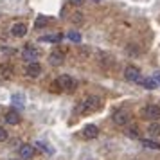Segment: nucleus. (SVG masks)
<instances>
[{"label":"nucleus","instance_id":"nucleus-22","mask_svg":"<svg viewBox=\"0 0 160 160\" xmlns=\"http://www.w3.org/2000/svg\"><path fill=\"white\" fill-rule=\"evenodd\" d=\"M8 137H9L8 130H6V128H2V126H0V142H4V140H8Z\"/></svg>","mask_w":160,"mask_h":160},{"label":"nucleus","instance_id":"nucleus-1","mask_svg":"<svg viewBox=\"0 0 160 160\" xmlns=\"http://www.w3.org/2000/svg\"><path fill=\"white\" fill-rule=\"evenodd\" d=\"M101 106H102L101 97H97V95H88L83 102H79V106L76 108V112H78V113H90V112H97Z\"/></svg>","mask_w":160,"mask_h":160},{"label":"nucleus","instance_id":"nucleus-17","mask_svg":"<svg viewBox=\"0 0 160 160\" xmlns=\"http://www.w3.org/2000/svg\"><path fill=\"white\" fill-rule=\"evenodd\" d=\"M142 146L144 148H149V149H160V142H155L151 138H144L142 140Z\"/></svg>","mask_w":160,"mask_h":160},{"label":"nucleus","instance_id":"nucleus-27","mask_svg":"<svg viewBox=\"0 0 160 160\" xmlns=\"http://www.w3.org/2000/svg\"><path fill=\"white\" fill-rule=\"evenodd\" d=\"M13 160H15V158H13Z\"/></svg>","mask_w":160,"mask_h":160},{"label":"nucleus","instance_id":"nucleus-12","mask_svg":"<svg viewBox=\"0 0 160 160\" xmlns=\"http://www.w3.org/2000/svg\"><path fill=\"white\" fill-rule=\"evenodd\" d=\"M6 122L11 124V126L20 124V113H18L16 110H9L8 113H6Z\"/></svg>","mask_w":160,"mask_h":160},{"label":"nucleus","instance_id":"nucleus-11","mask_svg":"<svg viewBox=\"0 0 160 160\" xmlns=\"http://www.w3.org/2000/svg\"><path fill=\"white\" fill-rule=\"evenodd\" d=\"M20 157H22L23 160H31L34 157V148L31 144H22L20 146Z\"/></svg>","mask_w":160,"mask_h":160},{"label":"nucleus","instance_id":"nucleus-21","mask_svg":"<svg viewBox=\"0 0 160 160\" xmlns=\"http://www.w3.org/2000/svg\"><path fill=\"white\" fill-rule=\"evenodd\" d=\"M83 20H85V18H83L81 13H74V15H72V22L74 23H83Z\"/></svg>","mask_w":160,"mask_h":160},{"label":"nucleus","instance_id":"nucleus-9","mask_svg":"<svg viewBox=\"0 0 160 160\" xmlns=\"http://www.w3.org/2000/svg\"><path fill=\"white\" fill-rule=\"evenodd\" d=\"M97 135H99V128H97L95 124H88V126L83 128V137L88 138V140H90V138H95Z\"/></svg>","mask_w":160,"mask_h":160},{"label":"nucleus","instance_id":"nucleus-4","mask_svg":"<svg viewBox=\"0 0 160 160\" xmlns=\"http://www.w3.org/2000/svg\"><path fill=\"white\" fill-rule=\"evenodd\" d=\"M56 83H58V87H59V88H63V90H68V92L76 88V81H74L72 78L68 76V74H63V76H59Z\"/></svg>","mask_w":160,"mask_h":160},{"label":"nucleus","instance_id":"nucleus-5","mask_svg":"<svg viewBox=\"0 0 160 160\" xmlns=\"http://www.w3.org/2000/svg\"><path fill=\"white\" fill-rule=\"evenodd\" d=\"M38 56H40V51H38L36 47H32V45H27L25 49L22 51V58L25 59V61H34V59H38Z\"/></svg>","mask_w":160,"mask_h":160},{"label":"nucleus","instance_id":"nucleus-24","mask_svg":"<svg viewBox=\"0 0 160 160\" xmlns=\"http://www.w3.org/2000/svg\"><path fill=\"white\" fill-rule=\"evenodd\" d=\"M126 52H128V54H138V51L135 49V47H128V49H126Z\"/></svg>","mask_w":160,"mask_h":160},{"label":"nucleus","instance_id":"nucleus-8","mask_svg":"<svg viewBox=\"0 0 160 160\" xmlns=\"http://www.w3.org/2000/svg\"><path fill=\"white\" fill-rule=\"evenodd\" d=\"M113 122H115L117 126H126V124L130 122V115H128L124 110L115 112V113H113Z\"/></svg>","mask_w":160,"mask_h":160},{"label":"nucleus","instance_id":"nucleus-2","mask_svg":"<svg viewBox=\"0 0 160 160\" xmlns=\"http://www.w3.org/2000/svg\"><path fill=\"white\" fill-rule=\"evenodd\" d=\"M124 78H126V81H131V83H140V81H142L140 70H138L135 65H128L124 68Z\"/></svg>","mask_w":160,"mask_h":160},{"label":"nucleus","instance_id":"nucleus-14","mask_svg":"<svg viewBox=\"0 0 160 160\" xmlns=\"http://www.w3.org/2000/svg\"><path fill=\"white\" fill-rule=\"evenodd\" d=\"M40 42H51V43H59L61 42V34H47V36H42Z\"/></svg>","mask_w":160,"mask_h":160},{"label":"nucleus","instance_id":"nucleus-23","mask_svg":"<svg viewBox=\"0 0 160 160\" xmlns=\"http://www.w3.org/2000/svg\"><path fill=\"white\" fill-rule=\"evenodd\" d=\"M85 2H87V0H70V4H72V6H76V8H81Z\"/></svg>","mask_w":160,"mask_h":160},{"label":"nucleus","instance_id":"nucleus-20","mask_svg":"<svg viewBox=\"0 0 160 160\" xmlns=\"http://www.w3.org/2000/svg\"><path fill=\"white\" fill-rule=\"evenodd\" d=\"M23 101H25V97H23L22 94H15L13 95V102H15V104H23Z\"/></svg>","mask_w":160,"mask_h":160},{"label":"nucleus","instance_id":"nucleus-15","mask_svg":"<svg viewBox=\"0 0 160 160\" xmlns=\"http://www.w3.org/2000/svg\"><path fill=\"white\" fill-rule=\"evenodd\" d=\"M140 85L144 88H148V90H153V88H157V81L153 79V78H146V79L140 81Z\"/></svg>","mask_w":160,"mask_h":160},{"label":"nucleus","instance_id":"nucleus-13","mask_svg":"<svg viewBox=\"0 0 160 160\" xmlns=\"http://www.w3.org/2000/svg\"><path fill=\"white\" fill-rule=\"evenodd\" d=\"M148 133H149L153 138L160 137V124L158 122H151L149 124V128H148Z\"/></svg>","mask_w":160,"mask_h":160},{"label":"nucleus","instance_id":"nucleus-18","mask_svg":"<svg viewBox=\"0 0 160 160\" xmlns=\"http://www.w3.org/2000/svg\"><path fill=\"white\" fill-rule=\"evenodd\" d=\"M126 135H128L130 138H138V137H140L137 126H131V128H128V130H126Z\"/></svg>","mask_w":160,"mask_h":160},{"label":"nucleus","instance_id":"nucleus-3","mask_svg":"<svg viewBox=\"0 0 160 160\" xmlns=\"http://www.w3.org/2000/svg\"><path fill=\"white\" fill-rule=\"evenodd\" d=\"M142 115L144 119H149V121H158L160 119V106H155V104H149V106H146L142 110Z\"/></svg>","mask_w":160,"mask_h":160},{"label":"nucleus","instance_id":"nucleus-6","mask_svg":"<svg viewBox=\"0 0 160 160\" xmlns=\"http://www.w3.org/2000/svg\"><path fill=\"white\" fill-rule=\"evenodd\" d=\"M25 74L29 76V78H38L40 74H42V65L38 63V61H31L27 68H25Z\"/></svg>","mask_w":160,"mask_h":160},{"label":"nucleus","instance_id":"nucleus-26","mask_svg":"<svg viewBox=\"0 0 160 160\" xmlns=\"http://www.w3.org/2000/svg\"><path fill=\"white\" fill-rule=\"evenodd\" d=\"M94 2H101V0H94Z\"/></svg>","mask_w":160,"mask_h":160},{"label":"nucleus","instance_id":"nucleus-16","mask_svg":"<svg viewBox=\"0 0 160 160\" xmlns=\"http://www.w3.org/2000/svg\"><path fill=\"white\" fill-rule=\"evenodd\" d=\"M49 22H51V18H49V16H38L36 22H34V27H36V29H42V27H45Z\"/></svg>","mask_w":160,"mask_h":160},{"label":"nucleus","instance_id":"nucleus-25","mask_svg":"<svg viewBox=\"0 0 160 160\" xmlns=\"http://www.w3.org/2000/svg\"><path fill=\"white\" fill-rule=\"evenodd\" d=\"M153 79L157 81V85H160V72H155V76H153Z\"/></svg>","mask_w":160,"mask_h":160},{"label":"nucleus","instance_id":"nucleus-19","mask_svg":"<svg viewBox=\"0 0 160 160\" xmlns=\"http://www.w3.org/2000/svg\"><path fill=\"white\" fill-rule=\"evenodd\" d=\"M67 36H68V40H70V42H74V43H79V42H81V34L78 32V31H70Z\"/></svg>","mask_w":160,"mask_h":160},{"label":"nucleus","instance_id":"nucleus-7","mask_svg":"<svg viewBox=\"0 0 160 160\" xmlns=\"http://www.w3.org/2000/svg\"><path fill=\"white\" fill-rule=\"evenodd\" d=\"M11 34H13L15 38H23L25 34H27V25L22 23V22L15 23V25L11 27Z\"/></svg>","mask_w":160,"mask_h":160},{"label":"nucleus","instance_id":"nucleus-10","mask_svg":"<svg viewBox=\"0 0 160 160\" xmlns=\"http://www.w3.org/2000/svg\"><path fill=\"white\" fill-rule=\"evenodd\" d=\"M63 52L61 51H52L51 54H49V63H51L52 67H58V65H61L63 63Z\"/></svg>","mask_w":160,"mask_h":160}]
</instances>
